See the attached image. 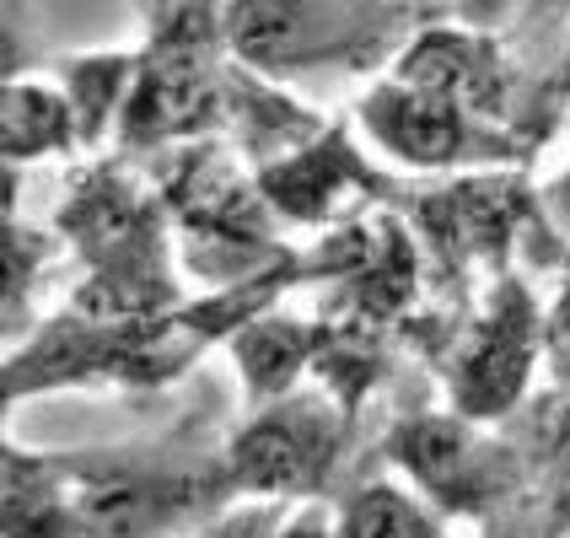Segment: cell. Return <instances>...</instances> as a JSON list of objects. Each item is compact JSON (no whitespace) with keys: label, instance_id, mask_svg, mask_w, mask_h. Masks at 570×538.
Wrapping results in <instances>:
<instances>
[{"label":"cell","instance_id":"cell-1","mask_svg":"<svg viewBox=\"0 0 570 538\" xmlns=\"http://www.w3.org/2000/svg\"><path fill=\"white\" fill-rule=\"evenodd\" d=\"M226 55L269 81L366 70L410 43L404 0H222Z\"/></svg>","mask_w":570,"mask_h":538},{"label":"cell","instance_id":"cell-2","mask_svg":"<svg viewBox=\"0 0 570 538\" xmlns=\"http://www.w3.org/2000/svg\"><path fill=\"white\" fill-rule=\"evenodd\" d=\"M226 32L210 0H184L140 49L119 140L129 151H173L226 125L237 70L222 60Z\"/></svg>","mask_w":570,"mask_h":538},{"label":"cell","instance_id":"cell-3","mask_svg":"<svg viewBox=\"0 0 570 538\" xmlns=\"http://www.w3.org/2000/svg\"><path fill=\"white\" fill-rule=\"evenodd\" d=\"M161 199L184 226V258L199 281L210 285H243L254 275L281 270L291 254L275 243V211L258 189V178H243V162L222 140H189L173 146Z\"/></svg>","mask_w":570,"mask_h":538},{"label":"cell","instance_id":"cell-4","mask_svg":"<svg viewBox=\"0 0 570 538\" xmlns=\"http://www.w3.org/2000/svg\"><path fill=\"white\" fill-rule=\"evenodd\" d=\"M350 420L355 414L334 393H313V388H296L285 399L258 404L248 425L222 452L232 496L237 501H281V507L317 501L345 463Z\"/></svg>","mask_w":570,"mask_h":538},{"label":"cell","instance_id":"cell-5","mask_svg":"<svg viewBox=\"0 0 570 538\" xmlns=\"http://www.w3.org/2000/svg\"><path fill=\"white\" fill-rule=\"evenodd\" d=\"M355 119L382 157L410 173H452V178L458 173H501V167H528L539 151L528 135L490 125L458 97L404 81L393 70L361 97Z\"/></svg>","mask_w":570,"mask_h":538},{"label":"cell","instance_id":"cell-6","mask_svg":"<svg viewBox=\"0 0 570 538\" xmlns=\"http://www.w3.org/2000/svg\"><path fill=\"white\" fill-rule=\"evenodd\" d=\"M382 452L399 475H410V485L442 517H469V522L501 517L533 479L517 447H507L495 431H484L479 420L458 410L399 420Z\"/></svg>","mask_w":570,"mask_h":538},{"label":"cell","instance_id":"cell-7","mask_svg":"<svg viewBox=\"0 0 570 538\" xmlns=\"http://www.w3.org/2000/svg\"><path fill=\"white\" fill-rule=\"evenodd\" d=\"M543 222V205L533 184L501 167V173H458L442 189H425L410 199V232L436 258L446 285H463L474 275H507L511 248L528 237V226Z\"/></svg>","mask_w":570,"mask_h":538},{"label":"cell","instance_id":"cell-8","mask_svg":"<svg viewBox=\"0 0 570 538\" xmlns=\"http://www.w3.org/2000/svg\"><path fill=\"white\" fill-rule=\"evenodd\" d=\"M81 538H178L232 507L226 469H167L151 458H70Z\"/></svg>","mask_w":570,"mask_h":538},{"label":"cell","instance_id":"cell-9","mask_svg":"<svg viewBox=\"0 0 570 538\" xmlns=\"http://www.w3.org/2000/svg\"><path fill=\"white\" fill-rule=\"evenodd\" d=\"M543 366V302L522 275H495L484 302L458 323L446 350V399L452 410L495 425L522 410L533 372Z\"/></svg>","mask_w":570,"mask_h":538},{"label":"cell","instance_id":"cell-10","mask_svg":"<svg viewBox=\"0 0 570 538\" xmlns=\"http://www.w3.org/2000/svg\"><path fill=\"white\" fill-rule=\"evenodd\" d=\"M393 76L404 81H420V87H436V92L458 97L463 108H474L479 119L501 129H517L539 146V129L528 119V97H522V81L511 70L507 49L490 38L474 22H431V28H414V38L393 55L387 65Z\"/></svg>","mask_w":570,"mask_h":538},{"label":"cell","instance_id":"cell-11","mask_svg":"<svg viewBox=\"0 0 570 538\" xmlns=\"http://www.w3.org/2000/svg\"><path fill=\"white\" fill-rule=\"evenodd\" d=\"M258 189L269 199V211L291 226L334 222L361 199H393L387 173L372 167V157H361V146L350 140L345 125H323L296 151L264 162Z\"/></svg>","mask_w":570,"mask_h":538},{"label":"cell","instance_id":"cell-12","mask_svg":"<svg viewBox=\"0 0 570 538\" xmlns=\"http://www.w3.org/2000/svg\"><path fill=\"white\" fill-rule=\"evenodd\" d=\"M226 340H232V361H237L243 388H248V404L258 410L269 399L296 393L302 378L317 372L328 323H302V317H285V313H254L243 329H232Z\"/></svg>","mask_w":570,"mask_h":538},{"label":"cell","instance_id":"cell-13","mask_svg":"<svg viewBox=\"0 0 570 538\" xmlns=\"http://www.w3.org/2000/svg\"><path fill=\"white\" fill-rule=\"evenodd\" d=\"M6 538H81L70 458L6 447Z\"/></svg>","mask_w":570,"mask_h":538},{"label":"cell","instance_id":"cell-14","mask_svg":"<svg viewBox=\"0 0 570 538\" xmlns=\"http://www.w3.org/2000/svg\"><path fill=\"white\" fill-rule=\"evenodd\" d=\"M0 146H6V167L49 162L65 157L70 146H81V125H76V108H70L65 87L11 76L6 92H0Z\"/></svg>","mask_w":570,"mask_h":538},{"label":"cell","instance_id":"cell-15","mask_svg":"<svg viewBox=\"0 0 570 538\" xmlns=\"http://www.w3.org/2000/svg\"><path fill=\"white\" fill-rule=\"evenodd\" d=\"M328 538H442V511L420 490H404L393 479H366L340 501Z\"/></svg>","mask_w":570,"mask_h":538},{"label":"cell","instance_id":"cell-16","mask_svg":"<svg viewBox=\"0 0 570 538\" xmlns=\"http://www.w3.org/2000/svg\"><path fill=\"white\" fill-rule=\"evenodd\" d=\"M135 65H140V55H76V60L60 65V87L70 97V108H76L81 146L102 140L108 129L125 119Z\"/></svg>","mask_w":570,"mask_h":538},{"label":"cell","instance_id":"cell-17","mask_svg":"<svg viewBox=\"0 0 570 538\" xmlns=\"http://www.w3.org/2000/svg\"><path fill=\"white\" fill-rule=\"evenodd\" d=\"M533 511L539 538H570V393L543 414L533 447Z\"/></svg>","mask_w":570,"mask_h":538},{"label":"cell","instance_id":"cell-18","mask_svg":"<svg viewBox=\"0 0 570 538\" xmlns=\"http://www.w3.org/2000/svg\"><path fill=\"white\" fill-rule=\"evenodd\" d=\"M6 216H11L6 222V329H17V313H22L32 281H38L43 258H49V243L38 232H22L17 211H6Z\"/></svg>","mask_w":570,"mask_h":538},{"label":"cell","instance_id":"cell-19","mask_svg":"<svg viewBox=\"0 0 570 538\" xmlns=\"http://www.w3.org/2000/svg\"><path fill=\"white\" fill-rule=\"evenodd\" d=\"M285 522L281 501H232L210 522H199L189 538H275Z\"/></svg>","mask_w":570,"mask_h":538},{"label":"cell","instance_id":"cell-20","mask_svg":"<svg viewBox=\"0 0 570 538\" xmlns=\"http://www.w3.org/2000/svg\"><path fill=\"white\" fill-rule=\"evenodd\" d=\"M543 366L570 393V275H560L554 302L543 307Z\"/></svg>","mask_w":570,"mask_h":538},{"label":"cell","instance_id":"cell-21","mask_svg":"<svg viewBox=\"0 0 570 538\" xmlns=\"http://www.w3.org/2000/svg\"><path fill=\"white\" fill-rule=\"evenodd\" d=\"M539 205H543V222H549V232H560V237L570 243V167H560V173L543 184Z\"/></svg>","mask_w":570,"mask_h":538},{"label":"cell","instance_id":"cell-22","mask_svg":"<svg viewBox=\"0 0 570 538\" xmlns=\"http://www.w3.org/2000/svg\"><path fill=\"white\" fill-rule=\"evenodd\" d=\"M328 534H334L328 511L317 507V501H307V507H296L291 517H285L281 534H275V538H328Z\"/></svg>","mask_w":570,"mask_h":538},{"label":"cell","instance_id":"cell-23","mask_svg":"<svg viewBox=\"0 0 570 538\" xmlns=\"http://www.w3.org/2000/svg\"><path fill=\"white\" fill-rule=\"evenodd\" d=\"M452 6H458V17H463V22H490V17H495V6H501V0H452Z\"/></svg>","mask_w":570,"mask_h":538},{"label":"cell","instance_id":"cell-24","mask_svg":"<svg viewBox=\"0 0 570 538\" xmlns=\"http://www.w3.org/2000/svg\"><path fill=\"white\" fill-rule=\"evenodd\" d=\"M549 6H554V11H566V17H570V0H549ZM554 92H560V97H570V65H566V76L554 81Z\"/></svg>","mask_w":570,"mask_h":538},{"label":"cell","instance_id":"cell-25","mask_svg":"<svg viewBox=\"0 0 570 538\" xmlns=\"http://www.w3.org/2000/svg\"><path fill=\"white\" fill-rule=\"evenodd\" d=\"M560 275H570V248H566V258H560Z\"/></svg>","mask_w":570,"mask_h":538}]
</instances>
